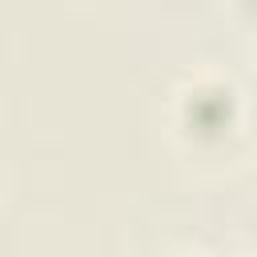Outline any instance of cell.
I'll use <instances>...</instances> for the list:
<instances>
[{"instance_id": "obj_2", "label": "cell", "mask_w": 257, "mask_h": 257, "mask_svg": "<svg viewBox=\"0 0 257 257\" xmlns=\"http://www.w3.org/2000/svg\"><path fill=\"white\" fill-rule=\"evenodd\" d=\"M169 257H213V253H205V249H173Z\"/></svg>"}, {"instance_id": "obj_3", "label": "cell", "mask_w": 257, "mask_h": 257, "mask_svg": "<svg viewBox=\"0 0 257 257\" xmlns=\"http://www.w3.org/2000/svg\"><path fill=\"white\" fill-rule=\"evenodd\" d=\"M253 257H257V233H253Z\"/></svg>"}, {"instance_id": "obj_1", "label": "cell", "mask_w": 257, "mask_h": 257, "mask_svg": "<svg viewBox=\"0 0 257 257\" xmlns=\"http://www.w3.org/2000/svg\"><path fill=\"white\" fill-rule=\"evenodd\" d=\"M241 120V92L221 72H189L173 92V124L193 145H221Z\"/></svg>"}]
</instances>
